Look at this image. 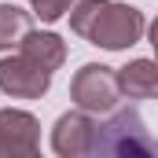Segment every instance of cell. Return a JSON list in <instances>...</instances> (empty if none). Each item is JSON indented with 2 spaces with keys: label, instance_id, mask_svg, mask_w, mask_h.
<instances>
[{
  "label": "cell",
  "instance_id": "7a4b0ae2",
  "mask_svg": "<svg viewBox=\"0 0 158 158\" xmlns=\"http://www.w3.org/2000/svg\"><path fill=\"white\" fill-rule=\"evenodd\" d=\"M70 99L74 107L88 110V114H110L121 103V88H118V70L103 66V63H85L74 81H70Z\"/></svg>",
  "mask_w": 158,
  "mask_h": 158
},
{
  "label": "cell",
  "instance_id": "8992f818",
  "mask_svg": "<svg viewBox=\"0 0 158 158\" xmlns=\"http://www.w3.org/2000/svg\"><path fill=\"white\" fill-rule=\"evenodd\" d=\"M40 151V121L30 110H0V158H30Z\"/></svg>",
  "mask_w": 158,
  "mask_h": 158
},
{
  "label": "cell",
  "instance_id": "6da1fadb",
  "mask_svg": "<svg viewBox=\"0 0 158 158\" xmlns=\"http://www.w3.org/2000/svg\"><path fill=\"white\" fill-rule=\"evenodd\" d=\"M70 30L103 52H125L147 33V19L121 0H77L70 7Z\"/></svg>",
  "mask_w": 158,
  "mask_h": 158
},
{
  "label": "cell",
  "instance_id": "9c48e42d",
  "mask_svg": "<svg viewBox=\"0 0 158 158\" xmlns=\"http://www.w3.org/2000/svg\"><path fill=\"white\" fill-rule=\"evenodd\" d=\"M33 30V11L19 4H0V52L19 48V40Z\"/></svg>",
  "mask_w": 158,
  "mask_h": 158
},
{
  "label": "cell",
  "instance_id": "5b68a950",
  "mask_svg": "<svg viewBox=\"0 0 158 158\" xmlns=\"http://www.w3.org/2000/svg\"><path fill=\"white\" fill-rule=\"evenodd\" d=\"M52 88V70L37 66L26 55H4L0 59V92L11 99H40Z\"/></svg>",
  "mask_w": 158,
  "mask_h": 158
},
{
  "label": "cell",
  "instance_id": "52a82bcc",
  "mask_svg": "<svg viewBox=\"0 0 158 158\" xmlns=\"http://www.w3.org/2000/svg\"><path fill=\"white\" fill-rule=\"evenodd\" d=\"M19 55L33 59L37 66H44V70L55 74L66 63V40L59 37V33H52V30H30L26 37L19 40Z\"/></svg>",
  "mask_w": 158,
  "mask_h": 158
},
{
  "label": "cell",
  "instance_id": "30bf717a",
  "mask_svg": "<svg viewBox=\"0 0 158 158\" xmlns=\"http://www.w3.org/2000/svg\"><path fill=\"white\" fill-rule=\"evenodd\" d=\"M74 4L77 0H30V11H33V19H40V22H59L63 15H70Z\"/></svg>",
  "mask_w": 158,
  "mask_h": 158
},
{
  "label": "cell",
  "instance_id": "277c9868",
  "mask_svg": "<svg viewBox=\"0 0 158 158\" xmlns=\"http://www.w3.org/2000/svg\"><path fill=\"white\" fill-rule=\"evenodd\" d=\"M96 132H99V121L96 114L88 110H66L59 114V121L52 125V151L59 158H81V155H92L96 151Z\"/></svg>",
  "mask_w": 158,
  "mask_h": 158
},
{
  "label": "cell",
  "instance_id": "3957f363",
  "mask_svg": "<svg viewBox=\"0 0 158 158\" xmlns=\"http://www.w3.org/2000/svg\"><path fill=\"white\" fill-rule=\"evenodd\" d=\"M96 151H110V155H151L155 140L147 136L143 121L136 110H110V121L99 125L96 132Z\"/></svg>",
  "mask_w": 158,
  "mask_h": 158
},
{
  "label": "cell",
  "instance_id": "ba28073f",
  "mask_svg": "<svg viewBox=\"0 0 158 158\" xmlns=\"http://www.w3.org/2000/svg\"><path fill=\"white\" fill-rule=\"evenodd\" d=\"M125 99H158V59H132L118 70Z\"/></svg>",
  "mask_w": 158,
  "mask_h": 158
},
{
  "label": "cell",
  "instance_id": "8fae6325",
  "mask_svg": "<svg viewBox=\"0 0 158 158\" xmlns=\"http://www.w3.org/2000/svg\"><path fill=\"white\" fill-rule=\"evenodd\" d=\"M147 40H151V48H155V59H158V15L147 22Z\"/></svg>",
  "mask_w": 158,
  "mask_h": 158
}]
</instances>
